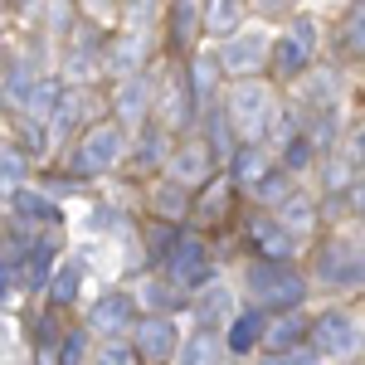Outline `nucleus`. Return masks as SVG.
Masks as SVG:
<instances>
[{"instance_id": "nucleus-41", "label": "nucleus", "mask_w": 365, "mask_h": 365, "mask_svg": "<svg viewBox=\"0 0 365 365\" xmlns=\"http://www.w3.org/2000/svg\"><path fill=\"white\" fill-rule=\"evenodd\" d=\"M351 205H356V215L365 220V185H356V190H351Z\"/></svg>"}, {"instance_id": "nucleus-24", "label": "nucleus", "mask_w": 365, "mask_h": 365, "mask_svg": "<svg viewBox=\"0 0 365 365\" xmlns=\"http://www.w3.org/2000/svg\"><path fill=\"white\" fill-rule=\"evenodd\" d=\"M195 29H200V10H195V0H175V5H170V39H175L180 49H190Z\"/></svg>"}, {"instance_id": "nucleus-31", "label": "nucleus", "mask_w": 365, "mask_h": 365, "mask_svg": "<svg viewBox=\"0 0 365 365\" xmlns=\"http://www.w3.org/2000/svg\"><path fill=\"white\" fill-rule=\"evenodd\" d=\"M225 312H229V292H225V287H210V292L200 297V307H195V322H200V327H210V322L225 317Z\"/></svg>"}, {"instance_id": "nucleus-34", "label": "nucleus", "mask_w": 365, "mask_h": 365, "mask_svg": "<svg viewBox=\"0 0 365 365\" xmlns=\"http://www.w3.org/2000/svg\"><path fill=\"white\" fill-rule=\"evenodd\" d=\"M156 210H166V215H180V210H185V185L166 180V185L156 190Z\"/></svg>"}, {"instance_id": "nucleus-25", "label": "nucleus", "mask_w": 365, "mask_h": 365, "mask_svg": "<svg viewBox=\"0 0 365 365\" xmlns=\"http://www.w3.org/2000/svg\"><path fill=\"white\" fill-rule=\"evenodd\" d=\"M302 103L317 113H331L336 108V73H312V83L302 88Z\"/></svg>"}, {"instance_id": "nucleus-4", "label": "nucleus", "mask_w": 365, "mask_h": 365, "mask_svg": "<svg viewBox=\"0 0 365 365\" xmlns=\"http://www.w3.org/2000/svg\"><path fill=\"white\" fill-rule=\"evenodd\" d=\"M312 54H317V20H312V15H297V20L287 25V34H278L273 49H268V58H273V68H278L282 78L307 73Z\"/></svg>"}, {"instance_id": "nucleus-1", "label": "nucleus", "mask_w": 365, "mask_h": 365, "mask_svg": "<svg viewBox=\"0 0 365 365\" xmlns=\"http://www.w3.org/2000/svg\"><path fill=\"white\" fill-rule=\"evenodd\" d=\"M229 122H234V132H249L258 137L263 127H268V117L278 113V98H273V88L263 83V78H239V83L229 88V103H225Z\"/></svg>"}, {"instance_id": "nucleus-28", "label": "nucleus", "mask_w": 365, "mask_h": 365, "mask_svg": "<svg viewBox=\"0 0 365 365\" xmlns=\"http://www.w3.org/2000/svg\"><path fill=\"white\" fill-rule=\"evenodd\" d=\"M312 156H317V146H312L307 132H292V137L282 141V166H287V170H302Z\"/></svg>"}, {"instance_id": "nucleus-7", "label": "nucleus", "mask_w": 365, "mask_h": 365, "mask_svg": "<svg viewBox=\"0 0 365 365\" xmlns=\"http://www.w3.org/2000/svg\"><path fill=\"white\" fill-rule=\"evenodd\" d=\"M312 346H317L322 356H351V351L361 346V327H356L346 312H322V317L312 322Z\"/></svg>"}, {"instance_id": "nucleus-29", "label": "nucleus", "mask_w": 365, "mask_h": 365, "mask_svg": "<svg viewBox=\"0 0 365 365\" xmlns=\"http://www.w3.org/2000/svg\"><path fill=\"white\" fill-rule=\"evenodd\" d=\"M249 190H253L258 200H273V205H278V200H287V190H292V185H287V170H273V166H268V170H263V175L249 185Z\"/></svg>"}, {"instance_id": "nucleus-15", "label": "nucleus", "mask_w": 365, "mask_h": 365, "mask_svg": "<svg viewBox=\"0 0 365 365\" xmlns=\"http://www.w3.org/2000/svg\"><path fill=\"white\" fill-rule=\"evenodd\" d=\"M15 215L25 220V225H44V229H54L58 225V205L49 195H39V190H15Z\"/></svg>"}, {"instance_id": "nucleus-39", "label": "nucleus", "mask_w": 365, "mask_h": 365, "mask_svg": "<svg viewBox=\"0 0 365 365\" xmlns=\"http://www.w3.org/2000/svg\"><path fill=\"white\" fill-rule=\"evenodd\" d=\"M141 297H146V302H151V307H170V302H180V297H175V292H170L166 282H146V287H141Z\"/></svg>"}, {"instance_id": "nucleus-13", "label": "nucleus", "mask_w": 365, "mask_h": 365, "mask_svg": "<svg viewBox=\"0 0 365 365\" xmlns=\"http://www.w3.org/2000/svg\"><path fill=\"white\" fill-rule=\"evenodd\" d=\"M220 58L210 54H195L190 58V68H185V83H190V98H195V108H210L215 103V93H220Z\"/></svg>"}, {"instance_id": "nucleus-37", "label": "nucleus", "mask_w": 365, "mask_h": 365, "mask_svg": "<svg viewBox=\"0 0 365 365\" xmlns=\"http://www.w3.org/2000/svg\"><path fill=\"white\" fill-rule=\"evenodd\" d=\"M88 361V336L83 331H68V341H63V365H83Z\"/></svg>"}, {"instance_id": "nucleus-26", "label": "nucleus", "mask_w": 365, "mask_h": 365, "mask_svg": "<svg viewBox=\"0 0 365 365\" xmlns=\"http://www.w3.org/2000/svg\"><path fill=\"white\" fill-rule=\"evenodd\" d=\"M200 20H205V29H215V34H234L239 29V0H210Z\"/></svg>"}, {"instance_id": "nucleus-3", "label": "nucleus", "mask_w": 365, "mask_h": 365, "mask_svg": "<svg viewBox=\"0 0 365 365\" xmlns=\"http://www.w3.org/2000/svg\"><path fill=\"white\" fill-rule=\"evenodd\" d=\"M122 151H127L122 122H98V127H88L83 141H78L73 170H78V175H103V170H113L117 161H122Z\"/></svg>"}, {"instance_id": "nucleus-33", "label": "nucleus", "mask_w": 365, "mask_h": 365, "mask_svg": "<svg viewBox=\"0 0 365 365\" xmlns=\"http://www.w3.org/2000/svg\"><path fill=\"white\" fill-rule=\"evenodd\" d=\"M49 258H54V249H49V244L25 249V278L29 282H44V278H49Z\"/></svg>"}, {"instance_id": "nucleus-11", "label": "nucleus", "mask_w": 365, "mask_h": 365, "mask_svg": "<svg viewBox=\"0 0 365 365\" xmlns=\"http://www.w3.org/2000/svg\"><path fill=\"white\" fill-rule=\"evenodd\" d=\"M137 356H146V361H170L175 356V322L170 317L137 322Z\"/></svg>"}, {"instance_id": "nucleus-36", "label": "nucleus", "mask_w": 365, "mask_h": 365, "mask_svg": "<svg viewBox=\"0 0 365 365\" xmlns=\"http://www.w3.org/2000/svg\"><path fill=\"white\" fill-rule=\"evenodd\" d=\"M166 161V132H146L141 137V166H156Z\"/></svg>"}, {"instance_id": "nucleus-40", "label": "nucleus", "mask_w": 365, "mask_h": 365, "mask_svg": "<svg viewBox=\"0 0 365 365\" xmlns=\"http://www.w3.org/2000/svg\"><path fill=\"white\" fill-rule=\"evenodd\" d=\"M0 302H10V273H5V258H0Z\"/></svg>"}, {"instance_id": "nucleus-10", "label": "nucleus", "mask_w": 365, "mask_h": 365, "mask_svg": "<svg viewBox=\"0 0 365 365\" xmlns=\"http://www.w3.org/2000/svg\"><path fill=\"white\" fill-rule=\"evenodd\" d=\"M127 327H132V297L127 292H108L88 312V331H98V336H122Z\"/></svg>"}, {"instance_id": "nucleus-21", "label": "nucleus", "mask_w": 365, "mask_h": 365, "mask_svg": "<svg viewBox=\"0 0 365 365\" xmlns=\"http://www.w3.org/2000/svg\"><path fill=\"white\" fill-rule=\"evenodd\" d=\"M58 93H63V88H58L54 78H39V83L25 93V103H20V108H25V117H34V122H49V117H54Z\"/></svg>"}, {"instance_id": "nucleus-22", "label": "nucleus", "mask_w": 365, "mask_h": 365, "mask_svg": "<svg viewBox=\"0 0 365 365\" xmlns=\"http://www.w3.org/2000/svg\"><path fill=\"white\" fill-rule=\"evenodd\" d=\"M263 312H244V317H234L229 322V351H253L258 341H263Z\"/></svg>"}, {"instance_id": "nucleus-32", "label": "nucleus", "mask_w": 365, "mask_h": 365, "mask_svg": "<svg viewBox=\"0 0 365 365\" xmlns=\"http://www.w3.org/2000/svg\"><path fill=\"white\" fill-rule=\"evenodd\" d=\"M341 44H346V49H356V54H365V5H356V10L346 15V29H341Z\"/></svg>"}, {"instance_id": "nucleus-12", "label": "nucleus", "mask_w": 365, "mask_h": 365, "mask_svg": "<svg viewBox=\"0 0 365 365\" xmlns=\"http://www.w3.org/2000/svg\"><path fill=\"white\" fill-rule=\"evenodd\" d=\"M151 93H156V88H151L146 73H127V78L117 83V122H141Z\"/></svg>"}, {"instance_id": "nucleus-20", "label": "nucleus", "mask_w": 365, "mask_h": 365, "mask_svg": "<svg viewBox=\"0 0 365 365\" xmlns=\"http://www.w3.org/2000/svg\"><path fill=\"white\" fill-rule=\"evenodd\" d=\"M253 239H258V249L268 258H287L292 253V229L282 220H253Z\"/></svg>"}, {"instance_id": "nucleus-27", "label": "nucleus", "mask_w": 365, "mask_h": 365, "mask_svg": "<svg viewBox=\"0 0 365 365\" xmlns=\"http://www.w3.org/2000/svg\"><path fill=\"white\" fill-rule=\"evenodd\" d=\"M25 156L15 151V146H5L0 141V195H10V190H20V180H25Z\"/></svg>"}, {"instance_id": "nucleus-23", "label": "nucleus", "mask_w": 365, "mask_h": 365, "mask_svg": "<svg viewBox=\"0 0 365 365\" xmlns=\"http://www.w3.org/2000/svg\"><path fill=\"white\" fill-rule=\"evenodd\" d=\"M263 341L273 346V351H297V341H302V317L297 312H287V317H278L273 327H263Z\"/></svg>"}, {"instance_id": "nucleus-2", "label": "nucleus", "mask_w": 365, "mask_h": 365, "mask_svg": "<svg viewBox=\"0 0 365 365\" xmlns=\"http://www.w3.org/2000/svg\"><path fill=\"white\" fill-rule=\"evenodd\" d=\"M249 292L258 302H268V307H297L307 282H302V273H292L282 258H263V263L249 268Z\"/></svg>"}, {"instance_id": "nucleus-8", "label": "nucleus", "mask_w": 365, "mask_h": 365, "mask_svg": "<svg viewBox=\"0 0 365 365\" xmlns=\"http://www.w3.org/2000/svg\"><path fill=\"white\" fill-rule=\"evenodd\" d=\"M317 273L331 282V287H365V249L327 244V249H322V263H317Z\"/></svg>"}, {"instance_id": "nucleus-14", "label": "nucleus", "mask_w": 365, "mask_h": 365, "mask_svg": "<svg viewBox=\"0 0 365 365\" xmlns=\"http://www.w3.org/2000/svg\"><path fill=\"white\" fill-rule=\"evenodd\" d=\"M146 49H151V34H146V29H132L127 39H117L113 49H108V68H113V73H137Z\"/></svg>"}, {"instance_id": "nucleus-5", "label": "nucleus", "mask_w": 365, "mask_h": 365, "mask_svg": "<svg viewBox=\"0 0 365 365\" xmlns=\"http://www.w3.org/2000/svg\"><path fill=\"white\" fill-rule=\"evenodd\" d=\"M268 49H273V39H268L263 29H234V34H225L220 68L234 73V78H249V73H258V68L268 63Z\"/></svg>"}, {"instance_id": "nucleus-35", "label": "nucleus", "mask_w": 365, "mask_h": 365, "mask_svg": "<svg viewBox=\"0 0 365 365\" xmlns=\"http://www.w3.org/2000/svg\"><path fill=\"white\" fill-rule=\"evenodd\" d=\"M341 156L351 161V170L365 166V122H361V127H351V137H346V146H341Z\"/></svg>"}, {"instance_id": "nucleus-38", "label": "nucleus", "mask_w": 365, "mask_h": 365, "mask_svg": "<svg viewBox=\"0 0 365 365\" xmlns=\"http://www.w3.org/2000/svg\"><path fill=\"white\" fill-rule=\"evenodd\" d=\"M93 365H137V351H127V346H103V351H98V361Z\"/></svg>"}, {"instance_id": "nucleus-17", "label": "nucleus", "mask_w": 365, "mask_h": 365, "mask_svg": "<svg viewBox=\"0 0 365 365\" xmlns=\"http://www.w3.org/2000/svg\"><path fill=\"white\" fill-rule=\"evenodd\" d=\"M229 195H234V180H225V175H210V180H205V190L195 195V220H225Z\"/></svg>"}, {"instance_id": "nucleus-16", "label": "nucleus", "mask_w": 365, "mask_h": 365, "mask_svg": "<svg viewBox=\"0 0 365 365\" xmlns=\"http://www.w3.org/2000/svg\"><path fill=\"white\" fill-rule=\"evenodd\" d=\"M83 278H88V263H83V258H68L54 278H49V297H54L58 307L78 302V287H83Z\"/></svg>"}, {"instance_id": "nucleus-9", "label": "nucleus", "mask_w": 365, "mask_h": 365, "mask_svg": "<svg viewBox=\"0 0 365 365\" xmlns=\"http://www.w3.org/2000/svg\"><path fill=\"white\" fill-rule=\"evenodd\" d=\"M210 170H215V151L205 146V141H185L175 156H170V180L175 185H205L210 180Z\"/></svg>"}, {"instance_id": "nucleus-6", "label": "nucleus", "mask_w": 365, "mask_h": 365, "mask_svg": "<svg viewBox=\"0 0 365 365\" xmlns=\"http://www.w3.org/2000/svg\"><path fill=\"white\" fill-rule=\"evenodd\" d=\"M166 273L170 282H185V287H195V282L210 278V249L190 239V234H180V239H170L166 249Z\"/></svg>"}, {"instance_id": "nucleus-30", "label": "nucleus", "mask_w": 365, "mask_h": 365, "mask_svg": "<svg viewBox=\"0 0 365 365\" xmlns=\"http://www.w3.org/2000/svg\"><path fill=\"white\" fill-rule=\"evenodd\" d=\"M175 365H215V341L210 336H190L175 351Z\"/></svg>"}, {"instance_id": "nucleus-42", "label": "nucleus", "mask_w": 365, "mask_h": 365, "mask_svg": "<svg viewBox=\"0 0 365 365\" xmlns=\"http://www.w3.org/2000/svg\"><path fill=\"white\" fill-rule=\"evenodd\" d=\"M15 5H20V10H34V0H15Z\"/></svg>"}, {"instance_id": "nucleus-19", "label": "nucleus", "mask_w": 365, "mask_h": 365, "mask_svg": "<svg viewBox=\"0 0 365 365\" xmlns=\"http://www.w3.org/2000/svg\"><path fill=\"white\" fill-rule=\"evenodd\" d=\"M278 220L292 234H307L312 225H317V205H312L302 190H287V200H278Z\"/></svg>"}, {"instance_id": "nucleus-18", "label": "nucleus", "mask_w": 365, "mask_h": 365, "mask_svg": "<svg viewBox=\"0 0 365 365\" xmlns=\"http://www.w3.org/2000/svg\"><path fill=\"white\" fill-rule=\"evenodd\" d=\"M268 166H273V161H268V151L249 141V146H239V151H234V161H229V180H234V185H253Z\"/></svg>"}]
</instances>
